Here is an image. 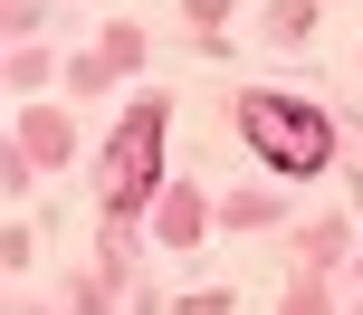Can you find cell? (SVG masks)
<instances>
[{
  "label": "cell",
  "mask_w": 363,
  "mask_h": 315,
  "mask_svg": "<svg viewBox=\"0 0 363 315\" xmlns=\"http://www.w3.org/2000/svg\"><path fill=\"white\" fill-rule=\"evenodd\" d=\"M153 172H163V105H134L125 134H115V163H106V201L134 210L153 191Z\"/></svg>",
  "instance_id": "obj_2"
},
{
  "label": "cell",
  "mask_w": 363,
  "mask_h": 315,
  "mask_svg": "<svg viewBox=\"0 0 363 315\" xmlns=\"http://www.w3.org/2000/svg\"><path fill=\"white\" fill-rule=\"evenodd\" d=\"M239 134H249L277 172H325V153H335V125L315 105H287V96H249V105H239Z\"/></svg>",
  "instance_id": "obj_1"
}]
</instances>
